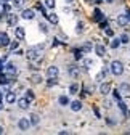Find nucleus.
Instances as JSON below:
<instances>
[{"label": "nucleus", "mask_w": 130, "mask_h": 135, "mask_svg": "<svg viewBox=\"0 0 130 135\" xmlns=\"http://www.w3.org/2000/svg\"><path fill=\"white\" fill-rule=\"evenodd\" d=\"M111 73L114 76H121L124 73V64L121 61H112L111 63Z\"/></svg>", "instance_id": "nucleus-1"}, {"label": "nucleus", "mask_w": 130, "mask_h": 135, "mask_svg": "<svg viewBox=\"0 0 130 135\" xmlns=\"http://www.w3.org/2000/svg\"><path fill=\"white\" fill-rule=\"evenodd\" d=\"M59 74V69H58V66H50L47 69V77L48 79H56Z\"/></svg>", "instance_id": "nucleus-2"}, {"label": "nucleus", "mask_w": 130, "mask_h": 135, "mask_svg": "<svg viewBox=\"0 0 130 135\" xmlns=\"http://www.w3.org/2000/svg\"><path fill=\"white\" fill-rule=\"evenodd\" d=\"M21 18H23V20H34V18H36V11L32 10V8H26V10H23V13H21Z\"/></svg>", "instance_id": "nucleus-3"}, {"label": "nucleus", "mask_w": 130, "mask_h": 135, "mask_svg": "<svg viewBox=\"0 0 130 135\" xmlns=\"http://www.w3.org/2000/svg\"><path fill=\"white\" fill-rule=\"evenodd\" d=\"M7 24H8V26H13V27L18 26V15L8 13V15H7Z\"/></svg>", "instance_id": "nucleus-4"}, {"label": "nucleus", "mask_w": 130, "mask_h": 135, "mask_svg": "<svg viewBox=\"0 0 130 135\" xmlns=\"http://www.w3.org/2000/svg\"><path fill=\"white\" fill-rule=\"evenodd\" d=\"M18 127H19V130H29V127H31V121L27 119V117H23V119L18 121Z\"/></svg>", "instance_id": "nucleus-5"}, {"label": "nucleus", "mask_w": 130, "mask_h": 135, "mask_svg": "<svg viewBox=\"0 0 130 135\" xmlns=\"http://www.w3.org/2000/svg\"><path fill=\"white\" fill-rule=\"evenodd\" d=\"M14 34H16V37H18V40H23V39L26 37V31H24V27H21V26H16Z\"/></svg>", "instance_id": "nucleus-6"}, {"label": "nucleus", "mask_w": 130, "mask_h": 135, "mask_svg": "<svg viewBox=\"0 0 130 135\" xmlns=\"http://www.w3.org/2000/svg\"><path fill=\"white\" fill-rule=\"evenodd\" d=\"M5 73H7L8 76H14V74H16V66H14L13 63H7V64H5Z\"/></svg>", "instance_id": "nucleus-7"}, {"label": "nucleus", "mask_w": 130, "mask_h": 135, "mask_svg": "<svg viewBox=\"0 0 130 135\" xmlns=\"http://www.w3.org/2000/svg\"><path fill=\"white\" fill-rule=\"evenodd\" d=\"M93 20H95L96 23L103 21V20H104V15H103V11H101V10H95V11H93Z\"/></svg>", "instance_id": "nucleus-8"}, {"label": "nucleus", "mask_w": 130, "mask_h": 135, "mask_svg": "<svg viewBox=\"0 0 130 135\" xmlns=\"http://www.w3.org/2000/svg\"><path fill=\"white\" fill-rule=\"evenodd\" d=\"M10 45V39H8V36L7 34H0V47H8Z\"/></svg>", "instance_id": "nucleus-9"}, {"label": "nucleus", "mask_w": 130, "mask_h": 135, "mask_svg": "<svg viewBox=\"0 0 130 135\" xmlns=\"http://www.w3.org/2000/svg\"><path fill=\"white\" fill-rule=\"evenodd\" d=\"M95 52H96V55H98V56H104L106 55V48L101 44H98V45H95Z\"/></svg>", "instance_id": "nucleus-10"}, {"label": "nucleus", "mask_w": 130, "mask_h": 135, "mask_svg": "<svg viewBox=\"0 0 130 135\" xmlns=\"http://www.w3.org/2000/svg\"><path fill=\"white\" fill-rule=\"evenodd\" d=\"M18 106L21 108V109H27V106H29V100L24 97V98H18Z\"/></svg>", "instance_id": "nucleus-11"}, {"label": "nucleus", "mask_w": 130, "mask_h": 135, "mask_svg": "<svg viewBox=\"0 0 130 135\" xmlns=\"http://www.w3.org/2000/svg\"><path fill=\"white\" fill-rule=\"evenodd\" d=\"M5 100H7V103H14V101L16 100H18V98H16V93L14 92H7V97H5Z\"/></svg>", "instance_id": "nucleus-12"}, {"label": "nucleus", "mask_w": 130, "mask_h": 135, "mask_svg": "<svg viewBox=\"0 0 130 135\" xmlns=\"http://www.w3.org/2000/svg\"><path fill=\"white\" fill-rule=\"evenodd\" d=\"M127 23H128L127 15H119V16H117V24H119V26H127Z\"/></svg>", "instance_id": "nucleus-13"}, {"label": "nucleus", "mask_w": 130, "mask_h": 135, "mask_svg": "<svg viewBox=\"0 0 130 135\" xmlns=\"http://www.w3.org/2000/svg\"><path fill=\"white\" fill-rule=\"evenodd\" d=\"M100 92H101L103 95H108V93L111 92V85H109V84H108V82H104V84H101V85H100Z\"/></svg>", "instance_id": "nucleus-14"}, {"label": "nucleus", "mask_w": 130, "mask_h": 135, "mask_svg": "<svg viewBox=\"0 0 130 135\" xmlns=\"http://www.w3.org/2000/svg\"><path fill=\"white\" fill-rule=\"evenodd\" d=\"M48 21H50L52 24H58V21H59V18H58V15L56 13H48Z\"/></svg>", "instance_id": "nucleus-15"}, {"label": "nucleus", "mask_w": 130, "mask_h": 135, "mask_svg": "<svg viewBox=\"0 0 130 135\" xmlns=\"http://www.w3.org/2000/svg\"><path fill=\"white\" fill-rule=\"evenodd\" d=\"M69 105H71V109L72 111H80V109H82V103H80L79 100L72 101V103H69Z\"/></svg>", "instance_id": "nucleus-16"}, {"label": "nucleus", "mask_w": 130, "mask_h": 135, "mask_svg": "<svg viewBox=\"0 0 130 135\" xmlns=\"http://www.w3.org/2000/svg\"><path fill=\"white\" fill-rule=\"evenodd\" d=\"M37 56H39V52H37V50H36L34 47H32V48L29 50V52H27V58H29V60H36Z\"/></svg>", "instance_id": "nucleus-17"}, {"label": "nucleus", "mask_w": 130, "mask_h": 135, "mask_svg": "<svg viewBox=\"0 0 130 135\" xmlns=\"http://www.w3.org/2000/svg\"><path fill=\"white\" fill-rule=\"evenodd\" d=\"M8 82H10L8 74H7V73H0V84L3 85V84H8Z\"/></svg>", "instance_id": "nucleus-18"}, {"label": "nucleus", "mask_w": 130, "mask_h": 135, "mask_svg": "<svg viewBox=\"0 0 130 135\" xmlns=\"http://www.w3.org/2000/svg\"><path fill=\"white\" fill-rule=\"evenodd\" d=\"M69 74L76 79L79 76V69H77V66H69Z\"/></svg>", "instance_id": "nucleus-19"}, {"label": "nucleus", "mask_w": 130, "mask_h": 135, "mask_svg": "<svg viewBox=\"0 0 130 135\" xmlns=\"http://www.w3.org/2000/svg\"><path fill=\"white\" fill-rule=\"evenodd\" d=\"M29 121H31L32 126H37V124H39V116H37V114H31V116H29Z\"/></svg>", "instance_id": "nucleus-20"}, {"label": "nucleus", "mask_w": 130, "mask_h": 135, "mask_svg": "<svg viewBox=\"0 0 130 135\" xmlns=\"http://www.w3.org/2000/svg\"><path fill=\"white\" fill-rule=\"evenodd\" d=\"M92 48H93V45H92L90 42H85V44L82 45V52H84V53H88Z\"/></svg>", "instance_id": "nucleus-21"}, {"label": "nucleus", "mask_w": 130, "mask_h": 135, "mask_svg": "<svg viewBox=\"0 0 130 135\" xmlns=\"http://www.w3.org/2000/svg\"><path fill=\"white\" fill-rule=\"evenodd\" d=\"M119 92H122V93H128V92H130V85H128V84H121Z\"/></svg>", "instance_id": "nucleus-22"}, {"label": "nucleus", "mask_w": 130, "mask_h": 135, "mask_svg": "<svg viewBox=\"0 0 130 135\" xmlns=\"http://www.w3.org/2000/svg\"><path fill=\"white\" fill-rule=\"evenodd\" d=\"M82 53H84L82 48H76V50H74V58H76V60H82Z\"/></svg>", "instance_id": "nucleus-23"}, {"label": "nucleus", "mask_w": 130, "mask_h": 135, "mask_svg": "<svg viewBox=\"0 0 130 135\" xmlns=\"http://www.w3.org/2000/svg\"><path fill=\"white\" fill-rule=\"evenodd\" d=\"M43 2H45L43 5H45L47 8H50V10H53V8H55V5H56V3H55V0H43Z\"/></svg>", "instance_id": "nucleus-24"}, {"label": "nucleus", "mask_w": 130, "mask_h": 135, "mask_svg": "<svg viewBox=\"0 0 130 135\" xmlns=\"http://www.w3.org/2000/svg\"><path fill=\"white\" fill-rule=\"evenodd\" d=\"M31 82H32V84H40V82H42V76H39V74H34V76L31 77Z\"/></svg>", "instance_id": "nucleus-25"}, {"label": "nucleus", "mask_w": 130, "mask_h": 135, "mask_svg": "<svg viewBox=\"0 0 130 135\" xmlns=\"http://www.w3.org/2000/svg\"><path fill=\"white\" fill-rule=\"evenodd\" d=\"M108 74V69H103L101 73H98V74H96V80H98V82H101L103 79H104V76Z\"/></svg>", "instance_id": "nucleus-26"}, {"label": "nucleus", "mask_w": 130, "mask_h": 135, "mask_svg": "<svg viewBox=\"0 0 130 135\" xmlns=\"http://www.w3.org/2000/svg\"><path fill=\"white\" fill-rule=\"evenodd\" d=\"M11 2H13L14 8H23V5H24V0H11Z\"/></svg>", "instance_id": "nucleus-27"}, {"label": "nucleus", "mask_w": 130, "mask_h": 135, "mask_svg": "<svg viewBox=\"0 0 130 135\" xmlns=\"http://www.w3.org/2000/svg\"><path fill=\"white\" fill-rule=\"evenodd\" d=\"M58 101H59V105H61V106H66V105H69V100H68V97H64V95H63V97H59V100H58Z\"/></svg>", "instance_id": "nucleus-28"}, {"label": "nucleus", "mask_w": 130, "mask_h": 135, "mask_svg": "<svg viewBox=\"0 0 130 135\" xmlns=\"http://www.w3.org/2000/svg\"><path fill=\"white\" fill-rule=\"evenodd\" d=\"M77 90H79V85H77V84H71V87H69V93H71V95H76V93H77Z\"/></svg>", "instance_id": "nucleus-29"}, {"label": "nucleus", "mask_w": 130, "mask_h": 135, "mask_svg": "<svg viewBox=\"0 0 130 135\" xmlns=\"http://www.w3.org/2000/svg\"><path fill=\"white\" fill-rule=\"evenodd\" d=\"M117 105H119V108H121V111H122L124 114H127V106H125V103H124V101H122V100H119V103H117Z\"/></svg>", "instance_id": "nucleus-30"}, {"label": "nucleus", "mask_w": 130, "mask_h": 135, "mask_svg": "<svg viewBox=\"0 0 130 135\" xmlns=\"http://www.w3.org/2000/svg\"><path fill=\"white\" fill-rule=\"evenodd\" d=\"M119 45H121V39H114L111 42V48H117Z\"/></svg>", "instance_id": "nucleus-31"}, {"label": "nucleus", "mask_w": 130, "mask_h": 135, "mask_svg": "<svg viewBox=\"0 0 130 135\" xmlns=\"http://www.w3.org/2000/svg\"><path fill=\"white\" fill-rule=\"evenodd\" d=\"M82 31H84V23H82V21H79V23H77V29H76V32L80 34Z\"/></svg>", "instance_id": "nucleus-32"}, {"label": "nucleus", "mask_w": 130, "mask_h": 135, "mask_svg": "<svg viewBox=\"0 0 130 135\" xmlns=\"http://www.w3.org/2000/svg\"><path fill=\"white\" fill-rule=\"evenodd\" d=\"M18 42H19V40H13V42H10L8 47H10L11 50H18Z\"/></svg>", "instance_id": "nucleus-33"}, {"label": "nucleus", "mask_w": 130, "mask_h": 135, "mask_svg": "<svg viewBox=\"0 0 130 135\" xmlns=\"http://www.w3.org/2000/svg\"><path fill=\"white\" fill-rule=\"evenodd\" d=\"M26 98H27L29 101L34 100V93H32V90H26Z\"/></svg>", "instance_id": "nucleus-34"}, {"label": "nucleus", "mask_w": 130, "mask_h": 135, "mask_svg": "<svg viewBox=\"0 0 130 135\" xmlns=\"http://www.w3.org/2000/svg\"><path fill=\"white\" fill-rule=\"evenodd\" d=\"M92 64H93V60H88V58L84 60V66L87 68V69H88V68H92Z\"/></svg>", "instance_id": "nucleus-35"}, {"label": "nucleus", "mask_w": 130, "mask_h": 135, "mask_svg": "<svg viewBox=\"0 0 130 135\" xmlns=\"http://www.w3.org/2000/svg\"><path fill=\"white\" fill-rule=\"evenodd\" d=\"M121 44H128V36L127 34H122L121 36Z\"/></svg>", "instance_id": "nucleus-36"}, {"label": "nucleus", "mask_w": 130, "mask_h": 135, "mask_svg": "<svg viewBox=\"0 0 130 135\" xmlns=\"http://www.w3.org/2000/svg\"><path fill=\"white\" fill-rule=\"evenodd\" d=\"M34 48H36V50H37V52H42V50H43V48H45V44H39V45H36V47H34Z\"/></svg>", "instance_id": "nucleus-37"}, {"label": "nucleus", "mask_w": 130, "mask_h": 135, "mask_svg": "<svg viewBox=\"0 0 130 135\" xmlns=\"http://www.w3.org/2000/svg\"><path fill=\"white\" fill-rule=\"evenodd\" d=\"M104 31H106V36H109V37H112V36H114V31H112V29H109V27H106Z\"/></svg>", "instance_id": "nucleus-38"}, {"label": "nucleus", "mask_w": 130, "mask_h": 135, "mask_svg": "<svg viewBox=\"0 0 130 135\" xmlns=\"http://www.w3.org/2000/svg\"><path fill=\"white\" fill-rule=\"evenodd\" d=\"M2 10H3V15H5V13H10V5H8V3H5V5L2 7Z\"/></svg>", "instance_id": "nucleus-39"}, {"label": "nucleus", "mask_w": 130, "mask_h": 135, "mask_svg": "<svg viewBox=\"0 0 130 135\" xmlns=\"http://www.w3.org/2000/svg\"><path fill=\"white\" fill-rule=\"evenodd\" d=\"M100 27H101V29H106V27H108V21H106V20L100 21Z\"/></svg>", "instance_id": "nucleus-40"}, {"label": "nucleus", "mask_w": 130, "mask_h": 135, "mask_svg": "<svg viewBox=\"0 0 130 135\" xmlns=\"http://www.w3.org/2000/svg\"><path fill=\"white\" fill-rule=\"evenodd\" d=\"M39 27H40V31H42V32H45V34L48 32V29H47V26H45L43 23H40V24H39Z\"/></svg>", "instance_id": "nucleus-41"}, {"label": "nucleus", "mask_w": 130, "mask_h": 135, "mask_svg": "<svg viewBox=\"0 0 130 135\" xmlns=\"http://www.w3.org/2000/svg\"><path fill=\"white\" fill-rule=\"evenodd\" d=\"M55 84H56V79H50V80H48V87H53Z\"/></svg>", "instance_id": "nucleus-42"}, {"label": "nucleus", "mask_w": 130, "mask_h": 135, "mask_svg": "<svg viewBox=\"0 0 130 135\" xmlns=\"http://www.w3.org/2000/svg\"><path fill=\"white\" fill-rule=\"evenodd\" d=\"M112 95H114V98H116L117 101L121 100V93H119V92H114V93H112Z\"/></svg>", "instance_id": "nucleus-43"}, {"label": "nucleus", "mask_w": 130, "mask_h": 135, "mask_svg": "<svg viewBox=\"0 0 130 135\" xmlns=\"http://www.w3.org/2000/svg\"><path fill=\"white\" fill-rule=\"evenodd\" d=\"M93 111H95V114H96V117H100V111L96 109V108H93Z\"/></svg>", "instance_id": "nucleus-44"}, {"label": "nucleus", "mask_w": 130, "mask_h": 135, "mask_svg": "<svg viewBox=\"0 0 130 135\" xmlns=\"http://www.w3.org/2000/svg\"><path fill=\"white\" fill-rule=\"evenodd\" d=\"M95 3H103V2H106V0H93Z\"/></svg>", "instance_id": "nucleus-45"}, {"label": "nucleus", "mask_w": 130, "mask_h": 135, "mask_svg": "<svg viewBox=\"0 0 130 135\" xmlns=\"http://www.w3.org/2000/svg\"><path fill=\"white\" fill-rule=\"evenodd\" d=\"M125 15H127V18H128V21H130V10H127V11H125Z\"/></svg>", "instance_id": "nucleus-46"}, {"label": "nucleus", "mask_w": 130, "mask_h": 135, "mask_svg": "<svg viewBox=\"0 0 130 135\" xmlns=\"http://www.w3.org/2000/svg\"><path fill=\"white\" fill-rule=\"evenodd\" d=\"M0 106H2V90H0Z\"/></svg>", "instance_id": "nucleus-47"}, {"label": "nucleus", "mask_w": 130, "mask_h": 135, "mask_svg": "<svg viewBox=\"0 0 130 135\" xmlns=\"http://www.w3.org/2000/svg\"><path fill=\"white\" fill-rule=\"evenodd\" d=\"M106 2H108V3H112V2H114V0H106Z\"/></svg>", "instance_id": "nucleus-48"}, {"label": "nucleus", "mask_w": 130, "mask_h": 135, "mask_svg": "<svg viewBox=\"0 0 130 135\" xmlns=\"http://www.w3.org/2000/svg\"><path fill=\"white\" fill-rule=\"evenodd\" d=\"M66 2H68V3H72V2H74V0H66Z\"/></svg>", "instance_id": "nucleus-49"}, {"label": "nucleus", "mask_w": 130, "mask_h": 135, "mask_svg": "<svg viewBox=\"0 0 130 135\" xmlns=\"http://www.w3.org/2000/svg\"><path fill=\"white\" fill-rule=\"evenodd\" d=\"M2 2H5V3H7V2H11V0H2Z\"/></svg>", "instance_id": "nucleus-50"}, {"label": "nucleus", "mask_w": 130, "mask_h": 135, "mask_svg": "<svg viewBox=\"0 0 130 135\" xmlns=\"http://www.w3.org/2000/svg\"><path fill=\"white\" fill-rule=\"evenodd\" d=\"M85 2H90V0H85Z\"/></svg>", "instance_id": "nucleus-51"}]
</instances>
